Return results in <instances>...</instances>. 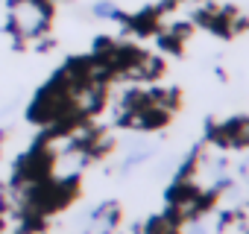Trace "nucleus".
I'll return each mask as SVG.
<instances>
[{"label": "nucleus", "mask_w": 249, "mask_h": 234, "mask_svg": "<svg viewBox=\"0 0 249 234\" xmlns=\"http://www.w3.org/2000/svg\"><path fill=\"white\" fill-rule=\"evenodd\" d=\"M50 0H15L9 3V33L18 38H38L50 24Z\"/></svg>", "instance_id": "obj_1"}, {"label": "nucleus", "mask_w": 249, "mask_h": 234, "mask_svg": "<svg viewBox=\"0 0 249 234\" xmlns=\"http://www.w3.org/2000/svg\"><path fill=\"white\" fill-rule=\"evenodd\" d=\"M91 12H94L97 18H120V9L111 3V0H97Z\"/></svg>", "instance_id": "obj_2"}]
</instances>
